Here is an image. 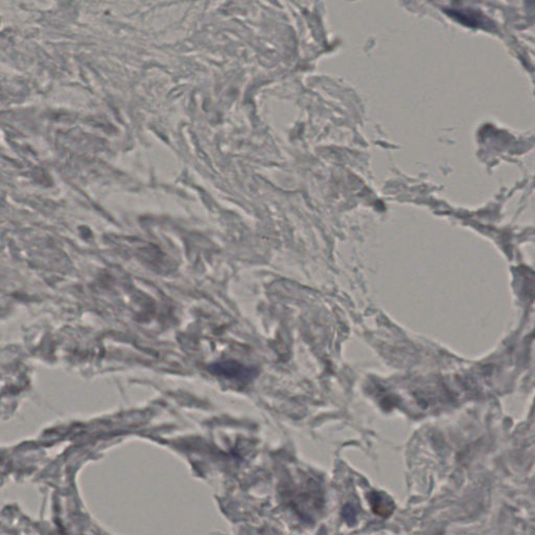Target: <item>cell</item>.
Returning a JSON list of instances; mask_svg holds the SVG:
<instances>
[{
	"mask_svg": "<svg viewBox=\"0 0 535 535\" xmlns=\"http://www.w3.org/2000/svg\"><path fill=\"white\" fill-rule=\"evenodd\" d=\"M212 373L220 374L226 376L231 380H239L242 382H246L254 375V369L247 368L243 366L240 363L234 362H222V363H216L210 367Z\"/></svg>",
	"mask_w": 535,
	"mask_h": 535,
	"instance_id": "cell-1",
	"label": "cell"
},
{
	"mask_svg": "<svg viewBox=\"0 0 535 535\" xmlns=\"http://www.w3.org/2000/svg\"><path fill=\"white\" fill-rule=\"evenodd\" d=\"M369 501L373 511L382 516H388L392 513L394 504L389 497L383 492H371L369 494Z\"/></svg>",
	"mask_w": 535,
	"mask_h": 535,
	"instance_id": "cell-2",
	"label": "cell"
}]
</instances>
